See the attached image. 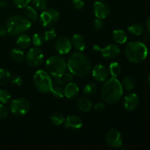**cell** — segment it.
<instances>
[{"instance_id":"obj_1","label":"cell","mask_w":150,"mask_h":150,"mask_svg":"<svg viewBox=\"0 0 150 150\" xmlns=\"http://www.w3.org/2000/svg\"><path fill=\"white\" fill-rule=\"evenodd\" d=\"M67 65L70 73L77 77L86 76L92 70L90 60L81 52L73 53L70 56Z\"/></svg>"},{"instance_id":"obj_2","label":"cell","mask_w":150,"mask_h":150,"mask_svg":"<svg viewBox=\"0 0 150 150\" xmlns=\"http://www.w3.org/2000/svg\"><path fill=\"white\" fill-rule=\"evenodd\" d=\"M122 94V85L117 78L111 77L105 81L101 90V95L106 103L111 105L117 103L121 99Z\"/></svg>"},{"instance_id":"obj_3","label":"cell","mask_w":150,"mask_h":150,"mask_svg":"<svg viewBox=\"0 0 150 150\" xmlns=\"http://www.w3.org/2000/svg\"><path fill=\"white\" fill-rule=\"evenodd\" d=\"M125 54L127 59L131 62L141 63L147 57L148 48L143 42L133 41L126 45Z\"/></svg>"},{"instance_id":"obj_4","label":"cell","mask_w":150,"mask_h":150,"mask_svg":"<svg viewBox=\"0 0 150 150\" xmlns=\"http://www.w3.org/2000/svg\"><path fill=\"white\" fill-rule=\"evenodd\" d=\"M31 21L21 16H10L6 22V29L10 35H18L26 32L31 27Z\"/></svg>"},{"instance_id":"obj_5","label":"cell","mask_w":150,"mask_h":150,"mask_svg":"<svg viewBox=\"0 0 150 150\" xmlns=\"http://www.w3.org/2000/svg\"><path fill=\"white\" fill-rule=\"evenodd\" d=\"M45 67L50 76L54 77L62 76L66 73L67 65L63 58L57 56H52L47 59Z\"/></svg>"},{"instance_id":"obj_6","label":"cell","mask_w":150,"mask_h":150,"mask_svg":"<svg viewBox=\"0 0 150 150\" xmlns=\"http://www.w3.org/2000/svg\"><path fill=\"white\" fill-rule=\"evenodd\" d=\"M33 82L36 89L41 93H49L53 86L51 76L45 70H39L35 73Z\"/></svg>"},{"instance_id":"obj_7","label":"cell","mask_w":150,"mask_h":150,"mask_svg":"<svg viewBox=\"0 0 150 150\" xmlns=\"http://www.w3.org/2000/svg\"><path fill=\"white\" fill-rule=\"evenodd\" d=\"M30 103L25 98L15 99L10 103V109L12 114L16 117H23L29 111Z\"/></svg>"},{"instance_id":"obj_8","label":"cell","mask_w":150,"mask_h":150,"mask_svg":"<svg viewBox=\"0 0 150 150\" xmlns=\"http://www.w3.org/2000/svg\"><path fill=\"white\" fill-rule=\"evenodd\" d=\"M25 60L30 67H38L44 61V54L38 47H35L28 51L25 56Z\"/></svg>"},{"instance_id":"obj_9","label":"cell","mask_w":150,"mask_h":150,"mask_svg":"<svg viewBox=\"0 0 150 150\" xmlns=\"http://www.w3.org/2000/svg\"><path fill=\"white\" fill-rule=\"evenodd\" d=\"M59 18V13L56 9L51 8L44 10L40 16V21L45 27L55 24Z\"/></svg>"},{"instance_id":"obj_10","label":"cell","mask_w":150,"mask_h":150,"mask_svg":"<svg viewBox=\"0 0 150 150\" xmlns=\"http://www.w3.org/2000/svg\"><path fill=\"white\" fill-rule=\"evenodd\" d=\"M105 142L107 144L114 149L121 147L122 144V136L119 130L111 129L105 135Z\"/></svg>"},{"instance_id":"obj_11","label":"cell","mask_w":150,"mask_h":150,"mask_svg":"<svg viewBox=\"0 0 150 150\" xmlns=\"http://www.w3.org/2000/svg\"><path fill=\"white\" fill-rule=\"evenodd\" d=\"M93 49L97 52L100 53L103 57L105 59H114L120 53V48L115 44H110L103 48L98 45H95L93 46Z\"/></svg>"},{"instance_id":"obj_12","label":"cell","mask_w":150,"mask_h":150,"mask_svg":"<svg viewBox=\"0 0 150 150\" xmlns=\"http://www.w3.org/2000/svg\"><path fill=\"white\" fill-rule=\"evenodd\" d=\"M94 14L97 18L105 19L110 14V7L105 1L98 0L94 3Z\"/></svg>"},{"instance_id":"obj_13","label":"cell","mask_w":150,"mask_h":150,"mask_svg":"<svg viewBox=\"0 0 150 150\" xmlns=\"http://www.w3.org/2000/svg\"><path fill=\"white\" fill-rule=\"evenodd\" d=\"M72 48L71 40L67 37H62L56 42L54 48L59 54H67L70 51Z\"/></svg>"},{"instance_id":"obj_14","label":"cell","mask_w":150,"mask_h":150,"mask_svg":"<svg viewBox=\"0 0 150 150\" xmlns=\"http://www.w3.org/2000/svg\"><path fill=\"white\" fill-rule=\"evenodd\" d=\"M139 99L136 94L130 93L125 97L124 101H123V105H124V108L126 111H134L139 106Z\"/></svg>"},{"instance_id":"obj_15","label":"cell","mask_w":150,"mask_h":150,"mask_svg":"<svg viewBox=\"0 0 150 150\" xmlns=\"http://www.w3.org/2000/svg\"><path fill=\"white\" fill-rule=\"evenodd\" d=\"M64 127L70 130H77L81 128L83 125L81 119L76 115L67 116L64 121Z\"/></svg>"},{"instance_id":"obj_16","label":"cell","mask_w":150,"mask_h":150,"mask_svg":"<svg viewBox=\"0 0 150 150\" xmlns=\"http://www.w3.org/2000/svg\"><path fill=\"white\" fill-rule=\"evenodd\" d=\"M92 76L99 82L105 81L108 76V70L103 64H96L92 69Z\"/></svg>"},{"instance_id":"obj_17","label":"cell","mask_w":150,"mask_h":150,"mask_svg":"<svg viewBox=\"0 0 150 150\" xmlns=\"http://www.w3.org/2000/svg\"><path fill=\"white\" fill-rule=\"evenodd\" d=\"M79 92V88L76 83L73 82H68L67 85L64 86V96L69 99L74 98L77 96Z\"/></svg>"},{"instance_id":"obj_18","label":"cell","mask_w":150,"mask_h":150,"mask_svg":"<svg viewBox=\"0 0 150 150\" xmlns=\"http://www.w3.org/2000/svg\"><path fill=\"white\" fill-rule=\"evenodd\" d=\"M71 42L74 48L79 51H83L86 48V42H85L84 38L80 34H76L73 35Z\"/></svg>"},{"instance_id":"obj_19","label":"cell","mask_w":150,"mask_h":150,"mask_svg":"<svg viewBox=\"0 0 150 150\" xmlns=\"http://www.w3.org/2000/svg\"><path fill=\"white\" fill-rule=\"evenodd\" d=\"M32 42L30 37L26 34H20L16 39V45L21 49H26L29 47Z\"/></svg>"},{"instance_id":"obj_20","label":"cell","mask_w":150,"mask_h":150,"mask_svg":"<svg viewBox=\"0 0 150 150\" xmlns=\"http://www.w3.org/2000/svg\"><path fill=\"white\" fill-rule=\"evenodd\" d=\"M92 102L87 98H81L78 100L77 106L82 112H88L92 109Z\"/></svg>"},{"instance_id":"obj_21","label":"cell","mask_w":150,"mask_h":150,"mask_svg":"<svg viewBox=\"0 0 150 150\" xmlns=\"http://www.w3.org/2000/svg\"><path fill=\"white\" fill-rule=\"evenodd\" d=\"M112 37L114 41L119 44L125 43L127 40L126 33L123 30H121V29H116V30H114L113 32Z\"/></svg>"},{"instance_id":"obj_22","label":"cell","mask_w":150,"mask_h":150,"mask_svg":"<svg viewBox=\"0 0 150 150\" xmlns=\"http://www.w3.org/2000/svg\"><path fill=\"white\" fill-rule=\"evenodd\" d=\"M10 57L14 62L20 63L25 59L24 54L23 51L18 48H13L10 51Z\"/></svg>"},{"instance_id":"obj_23","label":"cell","mask_w":150,"mask_h":150,"mask_svg":"<svg viewBox=\"0 0 150 150\" xmlns=\"http://www.w3.org/2000/svg\"><path fill=\"white\" fill-rule=\"evenodd\" d=\"M122 71V68L120 64L118 62H111L108 67V73L113 78H117L120 75Z\"/></svg>"},{"instance_id":"obj_24","label":"cell","mask_w":150,"mask_h":150,"mask_svg":"<svg viewBox=\"0 0 150 150\" xmlns=\"http://www.w3.org/2000/svg\"><path fill=\"white\" fill-rule=\"evenodd\" d=\"M25 16L30 21L36 22L38 19V15L35 8L31 6H26L25 10Z\"/></svg>"},{"instance_id":"obj_25","label":"cell","mask_w":150,"mask_h":150,"mask_svg":"<svg viewBox=\"0 0 150 150\" xmlns=\"http://www.w3.org/2000/svg\"><path fill=\"white\" fill-rule=\"evenodd\" d=\"M127 30L130 33L133 34L135 35H141L144 32V26L141 23H135L131 24L127 27Z\"/></svg>"},{"instance_id":"obj_26","label":"cell","mask_w":150,"mask_h":150,"mask_svg":"<svg viewBox=\"0 0 150 150\" xmlns=\"http://www.w3.org/2000/svg\"><path fill=\"white\" fill-rule=\"evenodd\" d=\"M122 87L127 91H131L134 89L135 82L134 80L130 76H126L122 80Z\"/></svg>"},{"instance_id":"obj_27","label":"cell","mask_w":150,"mask_h":150,"mask_svg":"<svg viewBox=\"0 0 150 150\" xmlns=\"http://www.w3.org/2000/svg\"><path fill=\"white\" fill-rule=\"evenodd\" d=\"M97 90H98V86L96 83L90 82L85 86L84 89H83V93L86 96H91V95H95Z\"/></svg>"},{"instance_id":"obj_28","label":"cell","mask_w":150,"mask_h":150,"mask_svg":"<svg viewBox=\"0 0 150 150\" xmlns=\"http://www.w3.org/2000/svg\"><path fill=\"white\" fill-rule=\"evenodd\" d=\"M11 79V74L6 69H0V85H4L8 83Z\"/></svg>"},{"instance_id":"obj_29","label":"cell","mask_w":150,"mask_h":150,"mask_svg":"<svg viewBox=\"0 0 150 150\" xmlns=\"http://www.w3.org/2000/svg\"><path fill=\"white\" fill-rule=\"evenodd\" d=\"M50 120H51V123L54 125H60L64 123V118L61 114L56 113V114H52L50 117Z\"/></svg>"},{"instance_id":"obj_30","label":"cell","mask_w":150,"mask_h":150,"mask_svg":"<svg viewBox=\"0 0 150 150\" xmlns=\"http://www.w3.org/2000/svg\"><path fill=\"white\" fill-rule=\"evenodd\" d=\"M51 94L56 98H62L64 96V89L61 86H57V85L53 84L52 89L51 90Z\"/></svg>"},{"instance_id":"obj_31","label":"cell","mask_w":150,"mask_h":150,"mask_svg":"<svg viewBox=\"0 0 150 150\" xmlns=\"http://www.w3.org/2000/svg\"><path fill=\"white\" fill-rule=\"evenodd\" d=\"M11 94L6 89H0V102L1 103H7L11 99Z\"/></svg>"},{"instance_id":"obj_32","label":"cell","mask_w":150,"mask_h":150,"mask_svg":"<svg viewBox=\"0 0 150 150\" xmlns=\"http://www.w3.org/2000/svg\"><path fill=\"white\" fill-rule=\"evenodd\" d=\"M43 39L45 41H51L52 40H54V38L57 36V34H56L55 29L51 28V29H48V30L45 31L43 34Z\"/></svg>"},{"instance_id":"obj_33","label":"cell","mask_w":150,"mask_h":150,"mask_svg":"<svg viewBox=\"0 0 150 150\" xmlns=\"http://www.w3.org/2000/svg\"><path fill=\"white\" fill-rule=\"evenodd\" d=\"M43 36L39 33H36L33 35L32 39V42L35 47H40L43 43Z\"/></svg>"},{"instance_id":"obj_34","label":"cell","mask_w":150,"mask_h":150,"mask_svg":"<svg viewBox=\"0 0 150 150\" xmlns=\"http://www.w3.org/2000/svg\"><path fill=\"white\" fill-rule=\"evenodd\" d=\"M32 4L35 8L40 10H44L47 7L46 0H32Z\"/></svg>"},{"instance_id":"obj_35","label":"cell","mask_w":150,"mask_h":150,"mask_svg":"<svg viewBox=\"0 0 150 150\" xmlns=\"http://www.w3.org/2000/svg\"><path fill=\"white\" fill-rule=\"evenodd\" d=\"M30 1L31 0H13L14 4L18 8H24L28 6Z\"/></svg>"},{"instance_id":"obj_36","label":"cell","mask_w":150,"mask_h":150,"mask_svg":"<svg viewBox=\"0 0 150 150\" xmlns=\"http://www.w3.org/2000/svg\"><path fill=\"white\" fill-rule=\"evenodd\" d=\"M73 6L77 10H81L84 8L85 4L82 0H73Z\"/></svg>"},{"instance_id":"obj_37","label":"cell","mask_w":150,"mask_h":150,"mask_svg":"<svg viewBox=\"0 0 150 150\" xmlns=\"http://www.w3.org/2000/svg\"><path fill=\"white\" fill-rule=\"evenodd\" d=\"M8 115V109L3 104L0 103V120H4Z\"/></svg>"},{"instance_id":"obj_38","label":"cell","mask_w":150,"mask_h":150,"mask_svg":"<svg viewBox=\"0 0 150 150\" xmlns=\"http://www.w3.org/2000/svg\"><path fill=\"white\" fill-rule=\"evenodd\" d=\"M53 81V84L57 85V86H63L65 83V80L64 79V77L62 76H58V77H54Z\"/></svg>"},{"instance_id":"obj_39","label":"cell","mask_w":150,"mask_h":150,"mask_svg":"<svg viewBox=\"0 0 150 150\" xmlns=\"http://www.w3.org/2000/svg\"><path fill=\"white\" fill-rule=\"evenodd\" d=\"M12 83L16 85V86H21L23 83V79L20 76H14L10 79Z\"/></svg>"},{"instance_id":"obj_40","label":"cell","mask_w":150,"mask_h":150,"mask_svg":"<svg viewBox=\"0 0 150 150\" xmlns=\"http://www.w3.org/2000/svg\"><path fill=\"white\" fill-rule=\"evenodd\" d=\"M104 26V23L103 22L102 19L96 18L93 22V26L95 29L97 30H100V29H102Z\"/></svg>"},{"instance_id":"obj_41","label":"cell","mask_w":150,"mask_h":150,"mask_svg":"<svg viewBox=\"0 0 150 150\" xmlns=\"http://www.w3.org/2000/svg\"><path fill=\"white\" fill-rule=\"evenodd\" d=\"M104 108H105V105L103 103H98L94 105V110L96 112H101L103 111Z\"/></svg>"},{"instance_id":"obj_42","label":"cell","mask_w":150,"mask_h":150,"mask_svg":"<svg viewBox=\"0 0 150 150\" xmlns=\"http://www.w3.org/2000/svg\"><path fill=\"white\" fill-rule=\"evenodd\" d=\"M63 77H64V79L66 82H71L73 79V74L71 73H65L63 75Z\"/></svg>"},{"instance_id":"obj_43","label":"cell","mask_w":150,"mask_h":150,"mask_svg":"<svg viewBox=\"0 0 150 150\" xmlns=\"http://www.w3.org/2000/svg\"><path fill=\"white\" fill-rule=\"evenodd\" d=\"M7 34H8V32H7V29H6V26L0 25V37L6 36Z\"/></svg>"},{"instance_id":"obj_44","label":"cell","mask_w":150,"mask_h":150,"mask_svg":"<svg viewBox=\"0 0 150 150\" xmlns=\"http://www.w3.org/2000/svg\"><path fill=\"white\" fill-rule=\"evenodd\" d=\"M7 5V2L6 0H0V8H4Z\"/></svg>"},{"instance_id":"obj_45","label":"cell","mask_w":150,"mask_h":150,"mask_svg":"<svg viewBox=\"0 0 150 150\" xmlns=\"http://www.w3.org/2000/svg\"><path fill=\"white\" fill-rule=\"evenodd\" d=\"M149 39H150V32H146V33L145 34L144 37V40L145 41L149 40Z\"/></svg>"},{"instance_id":"obj_46","label":"cell","mask_w":150,"mask_h":150,"mask_svg":"<svg viewBox=\"0 0 150 150\" xmlns=\"http://www.w3.org/2000/svg\"><path fill=\"white\" fill-rule=\"evenodd\" d=\"M146 27H147L148 30H149V32H150V17L147 19V20H146Z\"/></svg>"},{"instance_id":"obj_47","label":"cell","mask_w":150,"mask_h":150,"mask_svg":"<svg viewBox=\"0 0 150 150\" xmlns=\"http://www.w3.org/2000/svg\"><path fill=\"white\" fill-rule=\"evenodd\" d=\"M148 83H149V85L150 86V74H149V77H148Z\"/></svg>"}]
</instances>
